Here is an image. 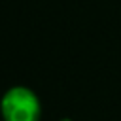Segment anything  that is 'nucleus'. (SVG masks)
Segmentation results:
<instances>
[{"label": "nucleus", "instance_id": "obj_1", "mask_svg": "<svg viewBox=\"0 0 121 121\" xmlns=\"http://www.w3.org/2000/svg\"><path fill=\"white\" fill-rule=\"evenodd\" d=\"M4 121H38L40 100L26 87H11L0 100Z\"/></svg>", "mask_w": 121, "mask_h": 121}, {"label": "nucleus", "instance_id": "obj_2", "mask_svg": "<svg viewBox=\"0 0 121 121\" xmlns=\"http://www.w3.org/2000/svg\"><path fill=\"white\" fill-rule=\"evenodd\" d=\"M62 121H70V119H62Z\"/></svg>", "mask_w": 121, "mask_h": 121}]
</instances>
